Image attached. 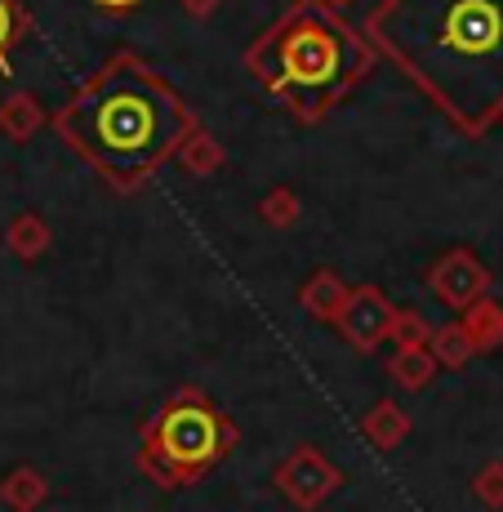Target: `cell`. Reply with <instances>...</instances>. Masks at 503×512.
I'll list each match as a JSON object with an SVG mask.
<instances>
[{
    "instance_id": "4",
    "label": "cell",
    "mask_w": 503,
    "mask_h": 512,
    "mask_svg": "<svg viewBox=\"0 0 503 512\" xmlns=\"http://www.w3.org/2000/svg\"><path fill=\"white\" fill-rule=\"evenodd\" d=\"M232 423L201 397V392H179L143 428V455L138 464L152 472L161 486H187L205 468H214L232 446Z\"/></svg>"
},
{
    "instance_id": "17",
    "label": "cell",
    "mask_w": 503,
    "mask_h": 512,
    "mask_svg": "<svg viewBox=\"0 0 503 512\" xmlns=\"http://www.w3.org/2000/svg\"><path fill=\"white\" fill-rule=\"evenodd\" d=\"M94 5H103V9H130V5H138V0H94Z\"/></svg>"
},
{
    "instance_id": "11",
    "label": "cell",
    "mask_w": 503,
    "mask_h": 512,
    "mask_svg": "<svg viewBox=\"0 0 503 512\" xmlns=\"http://www.w3.org/2000/svg\"><path fill=\"white\" fill-rule=\"evenodd\" d=\"M388 374L401 383V388H423V383H432V374H437V357H432L428 348H406L392 357Z\"/></svg>"
},
{
    "instance_id": "15",
    "label": "cell",
    "mask_w": 503,
    "mask_h": 512,
    "mask_svg": "<svg viewBox=\"0 0 503 512\" xmlns=\"http://www.w3.org/2000/svg\"><path fill=\"white\" fill-rule=\"evenodd\" d=\"M9 486H14V504H18V508L41 504V495H45V481H41V477H32V472H18V477L9 481Z\"/></svg>"
},
{
    "instance_id": "8",
    "label": "cell",
    "mask_w": 503,
    "mask_h": 512,
    "mask_svg": "<svg viewBox=\"0 0 503 512\" xmlns=\"http://www.w3.org/2000/svg\"><path fill=\"white\" fill-rule=\"evenodd\" d=\"M299 299L312 317H325V321H339V312L348 308V290H343V281L334 272H317V277L303 285Z\"/></svg>"
},
{
    "instance_id": "13",
    "label": "cell",
    "mask_w": 503,
    "mask_h": 512,
    "mask_svg": "<svg viewBox=\"0 0 503 512\" xmlns=\"http://www.w3.org/2000/svg\"><path fill=\"white\" fill-rule=\"evenodd\" d=\"M388 339L401 343L397 352H406V348H428L432 334H428V321H423V317H414V312H397V321H392V334H388Z\"/></svg>"
},
{
    "instance_id": "10",
    "label": "cell",
    "mask_w": 503,
    "mask_h": 512,
    "mask_svg": "<svg viewBox=\"0 0 503 512\" xmlns=\"http://www.w3.org/2000/svg\"><path fill=\"white\" fill-rule=\"evenodd\" d=\"M463 330H468V339L477 352L499 348L503 343V308L499 303H472V308L463 312Z\"/></svg>"
},
{
    "instance_id": "3",
    "label": "cell",
    "mask_w": 503,
    "mask_h": 512,
    "mask_svg": "<svg viewBox=\"0 0 503 512\" xmlns=\"http://www.w3.org/2000/svg\"><path fill=\"white\" fill-rule=\"evenodd\" d=\"M245 58L276 98L317 116L366 72L370 49L321 0H294Z\"/></svg>"
},
{
    "instance_id": "16",
    "label": "cell",
    "mask_w": 503,
    "mask_h": 512,
    "mask_svg": "<svg viewBox=\"0 0 503 512\" xmlns=\"http://www.w3.org/2000/svg\"><path fill=\"white\" fill-rule=\"evenodd\" d=\"M9 36H14V14H9V5L0 0V49L9 45Z\"/></svg>"
},
{
    "instance_id": "6",
    "label": "cell",
    "mask_w": 503,
    "mask_h": 512,
    "mask_svg": "<svg viewBox=\"0 0 503 512\" xmlns=\"http://www.w3.org/2000/svg\"><path fill=\"white\" fill-rule=\"evenodd\" d=\"M392 321H397V308L383 299L374 285H361L357 294H348V308L339 312V330L348 343H357L361 352L379 348L392 334Z\"/></svg>"
},
{
    "instance_id": "1",
    "label": "cell",
    "mask_w": 503,
    "mask_h": 512,
    "mask_svg": "<svg viewBox=\"0 0 503 512\" xmlns=\"http://www.w3.org/2000/svg\"><path fill=\"white\" fill-rule=\"evenodd\" d=\"M370 36L459 130L503 116V0H383Z\"/></svg>"
},
{
    "instance_id": "2",
    "label": "cell",
    "mask_w": 503,
    "mask_h": 512,
    "mask_svg": "<svg viewBox=\"0 0 503 512\" xmlns=\"http://www.w3.org/2000/svg\"><path fill=\"white\" fill-rule=\"evenodd\" d=\"M58 130L67 134L94 170L116 183H138L192 134V112L170 90V81L121 54L98 67L58 112Z\"/></svg>"
},
{
    "instance_id": "5",
    "label": "cell",
    "mask_w": 503,
    "mask_h": 512,
    "mask_svg": "<svg viewBox=\"0 0 503 512\" xmlns=\"http://www.w3.org/2000/svg\"><path fill=\"white\" fill-rule=\"evenodd\" d=\"M276 486L294 508H321L334 490L343 486V472L321 455L317 446H299L281 468H276Z\"/></svg>"
},
{
    "instance_id": "12",
    "label": "cell",
    "mask_w": 503,
    "mask_h": 512,
    "mask_svg": "<svg viewBox=\"0 0 503 512\" xmlns=\"http://www.w3.org/2000/svg\"><path fill=\"white\" fill-rule=\"evenodd\" d=\"M428 352L441 361V366H463L477 348H472V339H468V330L463 326H441V330H432Z\"/></svg>"
},
{
    "instance_id": "14",
    "label": "cell",
    "mask_w": 503,
    "mask_h": 512,
    "mask_svg": "<svg viewBox=\"0 0 503 512\" xmlns=\"http://www.w3.org/2000/svg\"><path fill=\"white\" fill-rule=\"evenodd\" d=\"M472 490H477V499L486 508H503V464H486L477 472V481H472Z\"/></svg>"
},
{
    "instance_id": "9",
    "label": "cell",
    "mask_w": 503,
    "mask_h": 512,
    "mask_svg": "<svg viewBox=\"0 0 503 512\" xmlns=\"http://www.w3.org/2000/svg\"><path fill=\"white\" fill-rule=\"evenodd\" d=\"M366 437L374 441L379 450H392V446H401L406 441V432H410V419H406V410L401 406H392V401H379V406L366 415Z\"/></svg>"
},
{
    "instance_id": "7",
    "label": "cell",
    "mask_w": 503,
    "mask_h": 512,
    "mask_svg": "<svg viewBox=\"0 0 503 512\" xmlns=\"http://www.w3.org/2000/svg\"><path fill=\"white\" fill-rule=\"evenodd\" d=\"M486 268H481L477 259H472L468 250H455V254H446V259L432 268V290L441 294V299L450 303V308H459V312H468L472 303L481 299V290H486Z\"/></svg>"
}]
</instances>
